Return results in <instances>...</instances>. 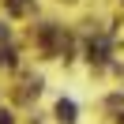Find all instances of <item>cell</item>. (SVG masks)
Returning <instances> with one entry per match:
<instances>
[{
  "label": "cell",
  "instance_id": "6da1fadb",
  "mask_svg": "<svg viewBox=\"0 0 124 124\" xmlns=\"http://www.w3.org/2000/svg\"><path fill=\"white\" fill-rule=\"evenodd\" d=\"M56 116H60L64 124H75V105H71V101H60V105H56Z\"/></svg>",
  "mask_w": 124,
  "mask_h": 124
}]
</instances>
